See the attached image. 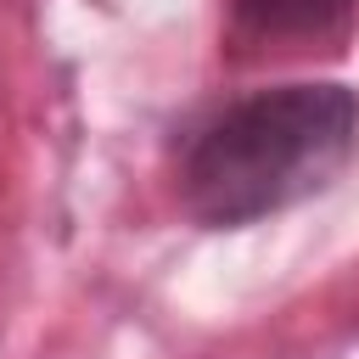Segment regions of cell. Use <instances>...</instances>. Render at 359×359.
<instances>
[{
  "instance_id": "6da1fadb",
  "label": "cell",
  "mask_w": 359,
  "mask_h": 359,
  "mask_svg": "<svg viewBox=\"0 0 359 359\" xmlns=\"http://www.w3.org/2000/svg\"><path fill=\"white\" fill-rule=\"evenodd\" d=\"M359 157V90L286 79L208 107L174 151V196L202 230H247L325 196Z\"/></svg>"
},
{
  "instance_id": "7a4b0ae2",
  "label": "cell",
  "mask_w": 359,
  "mask_h": 359,
  "mask_svg": "<svg viewBox=\"0 0 359 359\" xmlns=\"http://www.w3.org/2000/svg\"><path fill=\"white\" fill-rule=\"evenodd\" d=\"M359 22V0H230V28L258 45H337Z\"/></svg>"
}]
</instances>
